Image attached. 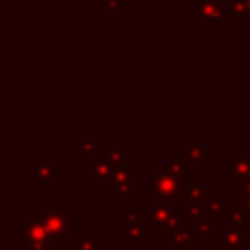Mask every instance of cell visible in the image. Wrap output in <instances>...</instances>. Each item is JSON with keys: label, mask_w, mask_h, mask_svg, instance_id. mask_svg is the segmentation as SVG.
Instances as JSON below:
<instances>
[{"label": "cell", "mask_w": 250, "mask_h": 250, "mask_svg": "<svg viewBox=\"0 0 250 250\" xmlns=\"http://www.w3.org/2000/svg\"><path fill=\"white\" fill-rule=\"evenodd\" d=\"M25 217L37 223L51 238L64 240L70 236V215L61 201H45L43 209H29Z\"/></svg>", "instance_id": "obj_1"}, {"label": "cell", "mask_w": 250, "mask_h": 250, "mask_svg": "<svg viewBox=\"0 0 250 250\" xmlns=\"http://www.w3.org/2000/svg\"><path fill=\"white\" fill-rule=\"evenodd\" d=\"M184 186L174 178L168 164H152L150 166V199L152 201H168L182 203L184 201Z\"/></svg>", "instance_id": "obj_2"}, {"label": "cell", "mask_w": 250, "mask_h": 250, "mask_svg": "<svg viewBox=\"0 0 250 250\" xmlns=\"http://www.w3.org/2000/svg\"><path fill=\"white\" fill-rule=\"evenodd\" d=\"M105 191L113 193L117 201H133L135 199V170H133L131 156H127L115 168L111 180L105 184Z\"/></svg>", "instance_id": "obj_3"}, {"label": "cell", "mask_w": 250, "mask_h": 250, "mask_svg": "<svg viewBox=\"0 0 250 250\" xmlns=\"http://www.w3.org/2000/svg\"><path fill=\"white\" fill-rule=\"evenodd\" d=\"M152 234V225L146 221L143 211L123 213V242L127 246H141L145 238Z\"/></svg>", "instance_id": "obj_4"}, {"label": "cell", "mask_w": 250, "mask_h": 250, "mask_svg": "<svg viewBox=\"0 0 250 250\" xmlns=\"http://www.w3.org/2000/svg\"><path fill=\"white\" fill-rule=\"evenodd\" d=\"M51 236L31 219H20L18 221V244L27 250H49Z\"/></svg>", "instance_id": "obj_5"}, {"label": "cell", "mask_w": 250, "mask_h": 250, "mask_svg": "<svg viewBox=\"0 0 250 250\" xmlns=\"http://www.w3.org/2000/svg\"><path fill=\"white\" fill-rule=\"evenodd\" d=\"M141 211L145 213L146 221H148L152 227H156V230H158V229H162L164 225H168V223L178 215L180 209H178V203L152 201V199H148V201H143Z\"/></svg>", "instance_id": "obj_6"}, {"label": "cell", "mask_w": 250, "mask_h": 250, "mask_svg": "<svg viewBox=\"0 0 250 250\" xmlns=\"http://www.w3.org/2000/svg\"><path fill=\"white\" fill-rule=\"evenodd\" d=\"M25 172L33 176L37 184H61L62 182V166L55 164L51 156H39L33 164L25 168Z\"/></svg>", "instance_id": "obj_7"}, {"label": "cell", "mask_w": 250, "mask_h": 250, "mask_svg": "<svg viewBox=\"0 0 250 250\" xmlns=\"http://www.w3.org/2000/svg\"><path fill=\"white\" fill-rule=\"evenodd\" d=\"M195 21L197 23H227L225 0H195Z\"/></svg>", "instance_id": "obj_8"}, {"label": "cell", "mask_w": 250, "mask_h": 250, "mask_svg": "<svg viewBox=\"0 0 250 250\" xmlns=\"http://www.w3.org/2000/svg\"><path fill=\"white\" fill-rule=\"evenodd\" d=\"M221 172L225 176L230 178L232 184H244L246 180H250V150L246 146H242L238 150V154L229 162L221 166Z\"/></svg>", "instance_id": "obj_9"}, {"label": "cell", "mask_w": 250, "mask_h": 250, "mask_svg": "<svg viewBox=\"0 0 250 250\" xmlns=\"http://www.w3.org/2000/svg\"><path fill=\"white\" fill-rule=\"evenodd\" d=\"M213 154H215V150L211 146H207L203 139H189V141H186L184 146H180L176 150V156H180L188 164H203Z\"/></svg>", "instance_id": "obj_10"}, {"label": "cell", "mask_w": 250, "mask_h": 250, "mask_svg": "<svg viewBox=\"0 0 250 250\" xmlns=\"http://www.w3.org/2000/svg\"><path fill=\"white\" fill-rule=\"evenodd\" d=\"M221 242L229 250H250V234L246 227H229L221 225Z\"/></svg>", "instance_id": "obj_11"}, {"label": "cell", "mask_w": 250, "mask_h": 250, "mask_svg": "<svg viewBox=\"0 0 250 250\" xmlns=\"http://www.w3.org/2000/svg\"><path fill=\"white\" fill-rule=\"evenodd\" d=\"M115 164L107 158V154L104 156H90V174H88V182L90 184H107L115 172Z\"/></svg>", "instance_id": "obj_12"}, {"label": "cell", "mask_w": 250, "mask_h": 250, "mask_svg": "<svg viewBox=\"0 0 250 250\" xmlns=\"http://www.w3.org/2000/svg\"><path fill=\"white\" fill-rule=\"evenodd\" d=\"M100 148H107L105 139H72L70 141V154L74 158H84V156H94Z\"/></svg>", "instance_id": "obj_13"}, {"label": "cell", "mask_w": 250, "mask_h": 250, "mask_svg": "<svg viewBox=\"0 0 250 250\" xmlns=\"http://www.w3.org/2000/svg\"><path fill=\"white\" fill-rule=\"evenodd\" d=\"M246 209L242 201H225V215L221 219V225L229 227H246Z\"/></svg>", "instance_id": "obj_14"}, {"label": "cell", "mask_w": 250, "mask_h": 250, "mask_svg": "<svg viewBox=\"0 0 250 250\" xmlns=\"http://www.w3.org/2000/svg\"><path fill=\"white\" fill-rule=\"evenodd\" d=\"M201 199H203V217H207L211 221L223 219L225 201H223V193L221 191H207Z\"/></svg>", "instance_id": "obj_15"}, {"label": "cell", "mask_w": 250, "mask_h": 250, "mask_svg": "<svg viewBox=\"0 0 250 250\" xmlns=\"http://www.w3.org/2000/svg\"><path fill=\"white\" fill-rule=\"evenodd\" d=\"M70 246H72V250H100L98 240L94 238V234L86 227H82L78 230V234H74L70 238Z\"/></svg>", "instance_id": "obj_16"}, {"label": "cell", "mask_w": 250, "mask_h": 250, "mask_svg": "<svg viewBox=\"0 0 250 250\" xmlns=\"http://www.w3.org/2000/svg\"><path fill=\"white\" fill-rule=\"evenodd\" d=\"M193 238H195V230L186 225V227H182L180 230H176V232L168 238V242H170V246H174V250H188V248L193 244Z\"/></svg>", "instance_id": "obj_17"}, {"label": "cell", "mask_w": 250, "mask_h": 250, "mask_svg": "<svg viewBox=\"0 0 250 250\" xmlns=\"http://www.w3.org/2000/svg\"><path fill=\"white\" fill-rule=\"evenodd\" d=\"M188 213L186 211H178V215L168 223V225H164L162 229H158V236H162V238H170L176 230H180L182 227H186L188 225Z\"/></svg>", "instance_id": "obj_18"}, {"label": "cell", "mask_w": 250, "mask_h": 250, "mask_svg": "<svg viewBox=\"0 0 250 250\" xmlns=\"http://www.w3.org/2000/svg\"><path fill=\"white\" fill-rule=\"evenodd\" d=\"M125 8L127 6L121 0H96V12L100 16H105V14H123Z\"/></svg>", "instance_id": "obj_19"}, {"label": "cell", "mask_w": 250, "mask_h": 250, "mask_svg": "<svg viewBox=\"0 0 250 250\" xmlns=\"http://www.w3.org/2000/svg\"><path fill=\"white\" fill-rule=\"evenodd\" d=\"M168 168H170V172L174 174V178L178 182L186 184V172H188V162L186 160H182L180 156H174V158L168 160Z\"/></svg>", "instance_id": "obj_20"}, {"label": "cell", "mask_w": 250, "mask_h": 250, "mask_svg": "<svg viewBox=\"0 0 250 250\" xmlns=\"http://www.w3.org/2000/svg\"><path fill=\"white\" fill-rule=\"evenodd\" d=\"M207 193L205 186L203 184H197V182H189L184 186V203L188 199H193V197H203Z\"/></svg>", "instance_id": "obj_21"}, {"label": "cell", "mask_w": 250, "mask_h": 250, "mask_svg": "<svg viewBox=\"0 0 250 250\" xmlns=\"http://www.w3.org/2000/svg\"><path fill=\"white\" fill-rule=\"evenodd\" d=\"M186 213L189 219H199L203 217V199L201 197H193L186 201Z\"/></svg>", "instance_id": "obj_22"}, {"label": "cell", "mask_w": 250, "mask_h": 250, "mask_svg": "<svg viewBox=\"0 0 250 250\" xmlns=\"http://www.w3.org/2000/svg\"><path fill=\"white\" fill-rule=\"evenodd\" d=\"M193 230H195V236H215V234H213V221L207 219V217L195 219Z\"/></svg>", "instance_id": "obj_23"}, {"label": "cell", "mask_w": 250, "mask_h": 250, "mask_svg": "<svg viewBox=\"0 0 250 250\" xmlns=\"http://www.w3.org/2000/svg\"><path fill=\"white\" fill-rule=\"evenodd\" d=\"M105 154H107V158L115 164V166H119L127 156H125V150L121 148V146H107L105 148Z\"/></svg>", "instance_id": "obj_24"}, {"label": "cell", "mask_w": 250, "mask_h": 250, "mask_svg": "<svg viewBox=\"0 0 250 250\" xmlns=\"http://www.w3.org/2000/svg\"><path fill=\"white\" fill-rule=\"evenodd\" d=\"M238 201H242V203H250V180H246V182L240 186Z\"/></svg>", "instance_id": "obj_25"}, {"label": "cell", "mask_w": 250, "mask_h": 250, "mask_svg": "<svg viewBox=\"0 0 250 250\" xmlns=\"http://www.w3.org/2000/svg\"><path fill=\"white\" fill-rule=\"evenodd\" d=\"M203 250H229V248L221 242V236H213V242L205 244V248H203Z\"/></svg>", "instance_id": "obj_26"}, {"label": "cell", "mask_w": 250, "mask_h": 250, "mask_svg": "<svg viewBox=\"0 0 250 250\" xmlns=\"http://www.w3.org/2000/svg\"><path fill=\"white\" fill-rule=\"evenodd\" d=\"M49 250H72V246L70 244H64V240L53 238L51 244H49Z\"/></svg>", "instance_id": "obj_27"}, {"label": "cell", "mask_w": 250, "mask_h": 250, "mask_svg": "<svg viewBox=\"0 0 250 250\" xmlns=\"http://www.w3.org/2000/svg\"><path fill=\"white\" fill-rule=\"evenodd\" d=\"M244 209H246V217H248V221H246V230H248V234H250V203H244Z\"/></svg>", "instance_id": "obj_28"}, {"label": "cell", "mask_w": 250, "mask_h": 250, "mask_svg": "<svg viewBox=\"0 0 250 250\" xmlns=\"http://www.w3.org/2000/svg\"><path fill=\"white\" fill-rule=\"evenodd\" d=\"M35 4H37V6H53L55 0H35Z\"/></svg>", "instance_id": "obj_29"}, {"label": "cell", "mask_w": 250, "mask_h": 250, "mask_svg": "<svg viewBox=\"0 0 250 250\" xmlns=\"http://www.w3.org/2000/svg\"><path fill=\"white\" fill-rule=\"evenodd\" d=\"M121 2H123V4L129 8V6H133V2H135V0H121Z\"/></svg>", "instance_id": "obj_30"}]
</instances>
